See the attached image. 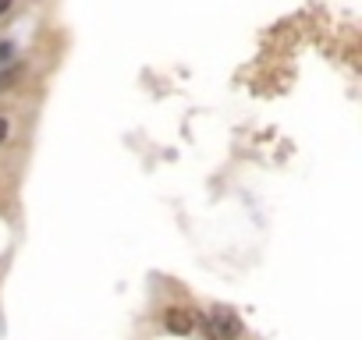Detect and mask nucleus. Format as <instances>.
Masks as SVG:
<instances>
[{"label": "nucleus", "mask_w": 362, "mask_h": 340, "mask_svg": "<svg viewBox=\"0 0 362 340\" xmlns=\"http://www.w3.org/2000/svg\"><path fill=\"white\" fill-rule=\"evenodd\" d=\"M18 78H22V68H18V64H15V68H8V71H0V92H8Z\"/></svg>", "instance_id": "3"}, {"label": "nucleus", "mask_w": 362, "mask_h": 340, "mask_svg": "<svg viewBox=\"0 0 362 340\" xmlns=\"http://www.w3.org/2000/svg\"><path fill=\"white\" fill-rule=\"evenodd\" d=\"M11 54H15V47H11V43H0V64H8V61H11Z\"/></svg>", "instance_id": "4"}, {"label": "nucleus", "mask_w": 362, "mask_h": 340, "mask_svg": "<svg viewBox=\"0 0 362 340\" xmlns=\"http://www.w3.org/2000/svg\"><path fill=\"white\" fill-rule=\"evenodd\" d=\"M8 8H11V0H0V15H4Z\"/></svg>", "instance_id": "6"}, {"label": "nucleus", "mask_w": 362, "mask_h": 340, "mask_svg": "<svg viewBox=\"0 0 362 340\" xmlns=\"http://www.w3.org/2000/svg\"><path fill=\"white\" fill-rule=\"evenodd\" d=\"M206 329H210V340H235L242 333L238 319L228 312V308H214L210 319H206Z\"/></svg>", "instance_id": "1"}, {"label": "nucleus", "mask_w": 362, "mask_h": 340, "mask_svg": "<svg viewBox=\"0 0 362 340\" xmlns=\"http://www.w3.org/2000/svg\"><path fill=\"white\" fill-rule=\"evenodd\" d=\"M4 138H8V121L0 117V142H4Z\"/></svg>", "instance_id": "5"}, {"label": "nucleus", "mask_w": 362, "mask_h": 340, "mask_svg": "<svg viewBox=\"0 0 362 340\" xmlns=\"http://www.w3.org/2000/svg\"><path fill=\"white\" fill-rule=\"evenodd\" d=\"M192 326H196V319H192L189 308H170V312H167V329H170V333L185 336V333H192Z\"/></svg>", "instance_id": "2"}]
</instances>
